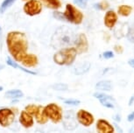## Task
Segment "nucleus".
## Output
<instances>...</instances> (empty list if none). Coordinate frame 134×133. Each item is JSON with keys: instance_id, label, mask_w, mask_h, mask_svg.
<instances>
[{"instance_id": "9", "label": "nucleus", "mask_w": 134, "mask_h": 133, "mask_svg": "<svg viewBox=\"0 0 134 133\" xmlns=\"http://www.w3.org/2000/svg\"><path fill=\"white\" fill-rule=\"evenodd\" d=\"M76 120L77 123H79L84 127H90L94 124L95 118L94 116L90 112L87 111L85 109H79L76 113Z\"/></svg>"}, {"instance_id": "7", "label": "nucleus", "mask_w": 134, "mask_h": 133, "mask_svg": "<svg viewBox=\"0 0 134 133\" xmlns=\"http://www.w3.org/2000/svg\"><path fill=\"white\" fill-rule=\"evenodd\" d=\"M15 120V113L13 110L9 108H2L0 109V126L7 128L12 124Z\"/></svg>"}, {"instance_id": "40", "label": "nucleus", "mask_w": 134, "mask_h": 133, "mask_svg": "<svg viewBox=\"0 0 134 133\" xmlns=\"http://www.w3.org/2000/svg\"><path fill=\"white\" fill-rule=\"evenodd\" d=\"M3 89H4V88L2 87V86H0V91H2V90H3Z\"/></svg>"}, {"instance_id": "2", "label": "nucleus", "mask_w": 134, "mask_h": 133, "mask_svg": "<svg viewBox=\"0 0 134 133\" xmlns=\"http://www.w3.org/2000/svg\"><path fill=\"white\" fill-rule=\"evenodd\" d=\"M76 37L69 27L62 26L55 30L51 39V45L54 48H65L66 47L75 44Z\"/></svg>"}, {"instance_id": "38", "label": "nucleus", "mask_w": 134, "mask_h": 133, "mask_svg": "<svg viewBox=\"0 0 134 133\" xmlns=\"http://www.w3.org/2000/svg\"><path fill=\"white\" fill-rule=\"evenodd\" d=\"M128 64L130 65L131 67H134V59H131L128 61Z\"/></svg>"}, {"instance_id": "30", "label": "nucleus", "mask_w": 134, "mask_h": 133, "mask_svg": "<svg viewBox=\"0 0 134 133\" xmlns=\"http://www.w3.org/2000/svg\"><path fill=\"white\" fill-rule=\"evenodd\" d=\"M99 102L103 107L108 108V109H114L115 108V102L110 101V100H101Z\"/></svg>"}, {"instance_id": "8", "label": "nucleus", "mask_w": 134, "mask_h": 133, "mask_svg": "<svg viewBox=\"0 0 134 133\" xmlns=\"http://www.w3.org/2000/svg\"><path fill=\"white\" fill-rule=\"evenodd\" d=\"M62 125L65 130H74L78 126L77 120L75 119V112L73 110H67L62 116Z\"/></svg>"}, {"instance_id": "4", "label": "nucleus", "mask_w": 134, "mask_h": 133, "mask_svg": "<svg viewBox=\"0 0 134 133\" xmlns=\"http://www.w3.org/2000/svg\"><path fill=\"white\" fill-rule=\"evenodd\" d=\"M44 112L48 120H51L54 124H58L62 120V109L56 103H49L44 107Z\"/></svg>"}, {"instance_id": "32", "label": "nucleus", "mask_w": 134, "mask_h": 133, "mask_svg": "<svg viewBox=\"0 0 134 133\" xmlns=\"http://www.w3.org/2000/svg\"><path fill=\"white\" fill-rule=\"evenodd\" d=\"M74 2L75 4H76L81 8H85L86 5H87L88 0H74Z\"/></svg>"}, {"instance_id": "31", "label": "nucleus", "mask_w": 134, "mask_h": 133, "mask_svg": "<svg viewBox=\"0 0 134 133\" xmlns=\"http://www.w3.org/2000/svg\"><path fill=\"white\" fill-rule=\"evenodd\" d=\"M113 57H114V53L112 51H105L104 53H103V58L106 60L112 59Z\"/></svg>"}, {"instance_id": "28", "label": "nucleus", "mask_w": 134, "mask_h": 133, "mask_svg": "<svg viewBox=\"0 0 134 133\" xmlns=\"http://www.w3.org/2000/svg\"><path fill=\"white\" fill-rule=\"evenodd\" d=\"M53 16L55 19L59 21H62V22H66V18H65V15H64V12H62L60 11H54L53 12Z\"/></svg>"}, {"instance_id": "33", "label": "nucleus", "mask_w": 134, "mask_h": 133, "mask_svg": "<svg viewBox=\"0 0 134 133\" xmlns=\"http://www.w3.org/2000/svg\"><path fill=\"white\" fill-rule=\"evenodd\" d=\"M114 50L116 51L117 54H122V53L124 52V48L120 46V45H117V46H115L114 47Z\"/></svg>"}, {"instance_id": "24", "label": "nucleus", "mask_w": 134, "mask_h": 133, "mask_svg": "<svg viewBox=\"0 0 134 133\" xmlns=\"http://www.w3.org/2000/svg\"><path fill=\"white\" fill-rule=\"evenodd\" d=\"M51 88L56 91H66L69 89V86L65 83H62V82H57V83L53 84Z\"/></svg>"}, {"instance_id": "16", "label": "nucleus", "mask_w": 134, "mask_h": 133, "mask_svg": "<svg viewBox=\"0 0 134 133\" xmlns=\"http://www.w3.org/2000/svg\"><path fill=\"white\" fill-rule=\"evenodd\" d=\"M34 117H35L38 124H45L48 122V118H47V117L46 116V114H45L44 107H43L42 105H39V106H38V109Z\"/></svg>"}, {"instance_id": "34", "label": "nucleus", "mask_w": 134, "mask_h": 133, "mask_svg": "<svg viewBox=\"0 0 134 133\" xmlns=\"http://www.w3.org/2000/svg\"><path fill=\"white\" fill-rule=\"evenodd\" d=\"M127 121L128 122H133L134 121V111L130 113V114L127 116Z\"/></svg>"}, {"instance_id": "29", "label": "nucleus", "mask_w": 134, "mask_h": 133, "mask_svg": "<svg viewBox=\"0 0 134 133\" xmlns=\"http://www.w3.org/2000/svg\"><path fill=\"white\" fill-rule=\"evenodd\" d=\"M63 102L69 106H78L80 105L81 101L77 99H63Z\"/></svg>"}, {"instance_id": "3", "label": "nucleus", "mask_w": 134, "mask_h": 133, "mask_svg": "<svg viewBox=\"0 0 134 133\" xmlns=\"http://www.w3.org/2000/svg\"><path fill=\"white\" fill-rule=\"evenodd\" d=\"M77 56L76 49L74 47H65L55 53L53 57L54 63L59 66H70L74 63Z\"/></svg>"}, {"instance_id": "23", "label": "nucleus", "mask_w": 134, "mask_h": 133, "mask_svg": "<svg viewBox=\"0 0 134 133\" xmlns=\"http://www.w3.org/2000/svg\"><path fill=\"white\" fill-rule=\"evenodd\" d=\"M94 97H96L97 99H98L99 101L101 100H110V101H112V102H115V99L113 98L111 96H109V95H106V94H103V93H101V92H97V93H94Z\"/></svg>"}, {"instance_id": "25", "label": "nucleus", "mask_w": 134, "mask_h": 133, "mask_svg": "<svg viewBox=\"0 0 134 133\" xmlns=\"http://www.w3.org/2000/svg\"><path fill=\"white\" fill-rule=\"evenodd\" d=\"M109 6H110V4H109V3L106 1V0H103V1H102L101 3H97L93 5V7H94L95 9L102 10V11H105V10H107L109 8Z\"/></svg>"}, {"instance_id": "18", "label": "nucleus", "mask_w": 134, "mask_h": 133, "mask_svg": "<svg viewBox=\"0 0 134 133\" xmlns=\"http://www.w3.org/2000/svg\"><path fill=\"white\" fill-rule=\"evenodd\" d=\"M24 96V93L20 89H11L4 93V97L8 99H19Z\"/></svg>"}, {"instance_id": "37", "label": "nucleus", "mask_w": 134, "mask_h": 133, "mask_svg": "<svg viewBox=\"0 0 134 133\" xmlns=\"http://www.w3.org/2000/svg\"><path fill=\"white\" fill-rule=\"evenodd\" d=\"M133 103H134V95H132V96H131L130 98V100H129L128 105H129V106H131Z\"/></svg>"}, {"instance_id": "20", "label": "nucleus", "mask_w": 134, "mask_h": 133, "mask_svg": "<svg viewBox=\"0 0 134 133\" xmlns=\"http://www.w3.org/2000/svg\"><path fill=\"white\" fill-rule=\"evenodd\" d=\"M40 1L46 7L52 10H58L62 6L60 0H40Z\"/></svg>"}, {"instance_id": "15", "label": "nucleus", "mask_w": 134, "mask_h": 133, "mask_svg": "<svg viewBox=\"0 0 134 133\" xmlns=\"http://www.w3.org/2000/svg\"><path fill=\"white\" fill-rule=\"evenodd\" d=\"M91 64L88 61H83L81 63H78L76 66L74 67V74L75 75H82L90 71Z\"/></svg>"}, {"instance_id": "39", "label": "nucleus", "mask_w": 134, "mask_h": 133, "mask_svg": "<svg viewBox=\"0 0 134 133\" xmlns=\"http://www.w3.org/2000/svg\"><path fill=\"white\" fill-rule=\"evenodd\" d=\"M4 68V66H3V65H1V64H0V70H1V69H3Z\"/></svg>"}, {"instance_id": "42", "label": "nucleus", "mask_w": 134, "mask_h": 133, "mask_svg": "<svg viewBox=\"0 0 134 133\" xmlns=\"http://www.w3.org/2000/svg\"><path fill=\"white\" fill-rule=\"evenodd\" d=\"M23 1H26L27 2V1H29V0H23Z\"/></svg>"}, {"instance_id": "14", "label": "nucleus", "mask_w": 134, "mask_h": 133, "mask_svg": "<svg viewBox=\"0 0 134 133\" xmlns=\"http://www.w3.org/2000/svg\"><path fill=\"white\" fill-rule=\"evenodd\" d=\"M22 65L26 67H35L39 64V59L34 54H26L21 61Z\"/></svg>"}, {"instance_id": "22", "label": "nucleus", "mask_w": 134, "mask_h": 133, "mask_svg": "<svg viewBox=\"0 0 134 133\" xmlns=\"http://www.w3.org/2000/svg\"><path fill=\"white\" fill-rule=\"evenodd\" d=\"M17 0H4L2 2L1 5H0V13H4L5 11L7 8H9L10 6H12Z\"/></svg>"}, {"instance_id": "12", "label": "nucleus", "mask_w": 134, "mask_h": 133, "mask_svg": "<svg viewBox=\"0 0 134 133\" xmlns=\"http://www.w3.org/2000/svg\"><path fill=\"white\" fill-rule=\"evenodd\" d=\"M19 121L20 123V124L22 125L24 128L29 129L34 126V117L32 115H30L29 113H27L26 110H22L20 112V116Z\"/></svg>"}, {"instance_id": "36", "label": "nucleus", "mask_w": 134, "mask_h": 133, "mask_svg": "<svg viewBox=\"0 0 134 133\" xmlns=\"http://www.w3.org/2000/svg\"><path fill=\"white\" fill-rule=\"evenodd\" d=\"M113 119L115 120V123H118V122H120V116L118 114H117V115H114L113 116Z\"/></svg>"}, {"instance_id": "11", "label": "nucleus", "mask_w": 134, "mask_h": 133, "mask_svg": "<svg viewBox=\"0 0 134 133\" xmlns=\"http://www.w3.org/2000/svg\"><path fill=\"white\" fill-rule=\"evenodd\" d=\"M96 128L98 133H114L115 128L105 119H98Z\"/></svg>"}, {"instance_id": "21", "label": "nucleus", "mask_w": 134, "mask_h": 133, "mask_svg": "<svg viewBox=\"0 0 134 133\" xmlns=\"http://www.w3.org/2000/svg\"><path fill=\"white\" fill-rule=\"evenodd\" d=\"M131 11H132V7L126 4H122L118 8V13L124 17H128L131 13Z\"/></svg>"}, {"instance_id": "1", "label": "nucleus", "mask_w": 134, "mask_h": 133, "mask_svg": "<svg viewBox=\"0 0 134 133\" xmlns=\"http://www.w3.org/2000/svg\"><path fill=\"white\" fill-rule=\"evenodd\" d=\"M6 45L9 53L15 61L21 62L27 54L28 41L24 32H10L6 36Z\"/></svg>"}, {"instance_id": "27", "label": "nucleus", "mask_w": 134, "mask_h": 133, "mask_svg": "<svg viewBox=\"0 0 134 133\" xmlns=\"http://www.w3.org/2000/svg\"><path fill=\"white\" fill-rule=\"evenodd\" d=\"M38 106H39V105H36V104H28L26 107L25 110L34 117L35 115V113H36V111H37V109H38Z\"/></svg>"}, {"instance_id": "19", "label": "nucleus", "mask_w": 134, "mask_h": 133, "mask_svg": "<svg viewBox=\"0 0 134 133\" xmlns=\"http://www.w3.org/2000/svg\"><path fill=\"white\" fill-rule=\"evenodd\" d=\"M113 88V84L110 81H107V80H104V81H100L98 82L97 84H96V89H99V90H103V91H110Z\"/></svg>"}, {"instance_id": "41", "label": "nucleus", "mask_w": 134, "mask_h": 133, "mask_svg": "<svg viewBox=\"0 0 134 133\" xmlns=\"http://www.w3.org/2000/svg\"><path fill=\"white\" fill-rule=\"evenodd\" d=\"M1 32H2V27L0 26V34H1Z\"/></svg>"}, {"instance_id": "13", "label": "nucleus", "mask_w": 134, "mask_h": 133, "mask_svg": "<svg viewBox=\"0 0 134 133\" xmlns=\"http://www.w3.org/2000/svg\"><path fill=\"white\" fill-rule=\"evenodd\" d=\"M118 21V15L114 11H108L104 15V25L109 29H111L115 26Z\"/></svg>"}, {"instance_id": "10", "label": "nucleus", "mask_w": 134, "mask_h": 133, "mask_svg": "<svg viewBox=\"0 0 134 133\" xmlns=\"http://www.w3.org/2000/svg\"><path fill=\"white\" fill-rule=\"evenodd\" d=\"M75 48L76 49L77 54H85L88 50V39L84 33H80L76 36L75 41Z\"/></svg>"}, {"instance_id": "26", "label": "nucleus", "mask_w": 134, "mask_h": 133, "mask_svg": "<svg viewBox=\"0 0 134 133\" xmlns=\"http://www.w3.org/2000/svg\"><path fill=\"white\" fill-rule=\"evenodd\" d=\"M126 38H127V39L131 43L134 44V23L129 27L128 32L126 33Z\"/></svg>"}, {"instance_id": "6", "label": "nucleus", "mask_w": 134, "mask_h": 133, "mask_svg": "<svg viewBox=\"0 0 134 133\" xmlns=\"http://www.w3.org/2000/svg\"><path fill=\"white\" fill-rule=\"evenodd\" d=\"M24 12L30 17L39 15L42 11V4L40 0H29L23 7Z\"/></svg>"}, {"instance_id": "17", "label": "nucleus", "mask_w": 134, "mask_h": 133, "mask_svg": "<svg viewBox=\"0 0 134 133\" xmlns=\"http://www.w3.org/2000/svg\"><path fill=\"white\" fill-rule=\"evenodd\" d=\"M6 63H7L8 66H11L12 67H14V68H19V69L21 70L22 72H25V73H26V74H32V75H37L38 74L36 72H34V71H32V70H29V69L26 68V67H23L19 66V65L18 64L16 61H13V60H12L11 58H10V57H7Z\"/></svg>"}, {"instance_id": "5", "label": "nucleus", "mask_w": 134, "mask_h": 133, "mask_svg": "<svg viewBox=\"0 0 134 133\" xmlns=\"http://www.w3.org/2000/svg\"><path fill=\"white\" fill-rule=\"evenodd\" d=\"M66 20L75 25H80L83 20V14L82 11L73 6L71 4H67L64 12Z\"/></svg>"}, {"instance_id": "35", "label": "nucleus", "mask_w": 134, "mask_h": 133, "mask_svg": "<svg viewBox=\"0 0 134 133\" xmlns=\"http://www.w3.org/2000/svg\"><path fill=\"white\" fill-rule=\"evenodd\" d=\"M114 127L116 128V130H117V131H118V133H124L123 130H122V128H121L118 124H116V123L114 124Z\"/></svg>"}]
</instances>
